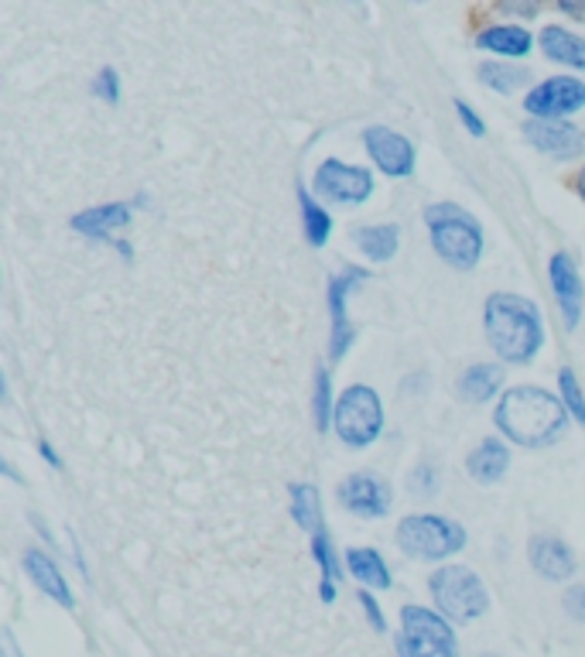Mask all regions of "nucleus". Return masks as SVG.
I'll return each mask as SVG.
<instances>
[{"mask_svg": "<svg viewBox=\"0 0 585 657\" xmlns=\"http://www.w3.org/2000/svg\"><path fill=\"white\" fill-rule=\"evenodd\" d=\"M363 141H367L373 165L384 175H391V179H408L415 171V144L404 134H397L391 128H367Z\"/></svg>", "mask_w": 585, "mask_h": 657, "instance_id": "11", "label": "nucleus"}, {"mask_svg": "<svg viewBox=\"0 0 585 657\" xmlns=\"http://www.w3.org/2000/svg\"><path fill=\"white\" fill-rule=\"evenodd\" d=\"M541 48L548 59L585 72V38L562 28V24H548V28H541Z\"/></svg>", "mask_w": 585, "mask_h": 657, "instance_id": "20", "label": "nucleus"}, {"mask_svg": "<svg viewBox=\"0 0 585 657\" xmlns=\"http://www.w3.org/2000/svg\"><path fill=\"white\" fill-rule=\"evenodd\" d=\"M329 418H336V408H333V381H329V370L319 367V370H315V425H319V432H329Z\"/></svg>", "mask_w": 585, "mask_h": 657, "instance_id": "28", "label": "nucleus"}, {"mask_svg": "<svg viewBox=\"0 0 585 657\" xmlns=\"http://www.w3.org/2000/svg\"><path fill=\"white\" fill-rule=\"evenodd\" d=\"M565 613L578 623H585V586H575L565 593Z\"/></svg>", "mask_w": 585, "mask_h": 657, "instance_id": "33", "label": "nucleus"}, {"mask_svg": "<svg viewBox=\"0 0 585 657\" xmlns=\"http://www.w3.org/2000/svg\"><path fill=\"white\" fill-rule=\"evenodd\" d=\"M353 240L356 247L363 250L370 261H391L397 254V226H360V230H353Z\"/></svg>", "mask_w": 585, "mask_h": 657, "instance_id": "23", "label": "nucleus"}, {"mask_svg": "<svg viewBox=\"0 0 585 657\" xmlns=\"http://www.w3.org/2000/svg\"><path fill=\"white\" fill-rule=\"evenodd\" d=\"M506 14H524V17H534L538 14V4H503Z\"/></svg>", "mask_w": 585, "mask_h": 657, "instance_id": "34", "label": "nucleus"}, {"mask_svg": "<svg viewBox=\"0 0 585 657\" xmlns=\"http://www.w3.org/2000/svg\"><path fill=\"white\" fill-rule=\"evenodd\" d=\"M339 503L356 517H384L391 511V487L370 473H353L339 483Z\"/></svg>", "mask_w": 585, "mask_h": 657, "instance_id": "14", "label": "nucleus"}, {"mask_svg": "<svg viewBox=\"0 0 585 657\" xmlns=\"http://www.w3.org/2000/svg\"><path fill=\"white\" fill-rule=\"evenodd\" d=\"M565 404L541 387H514L497 404V428L524 449H545L558 442L565 432Z\"/></svg>", "mask_w": 585, "mask_h": 657, "instance_id": "1", "label": "nucleus"}, {"mask_svg": "<svg viewBox=\"0 0 585 657\" xmlns=\"http://www.w3.org/2000/svg\"><path fill=\"white\" fill-rule=\"evenodd\" d=\"M582 107H585V83L572 80V75L545 80L524 99V110L530 114V120H562Z\"/></svg>", "mask_w": 585, "mask_h": 657, "instance_id": "9", "label": "nucleus"}, {"mask_svg": "<svg viewBox=\"0 0 585 657\" xmlns=\"http://www.w3.org/2000/svg\"><path fill=\"white\" fill-rule=\"evenodd\" d=\"M503 384V367L497 363H476L459 377V397L469 404H487Z\"/></svg>", "mask_w": 585, "mask_h": 657, "instance_id": "22", "label": "nucleus"}, {"mask_svg": "<svg viewBox=\"0 0 585 657\" xmlns=\"http://www.w3.org/2000/svg\"><path fill=\"white\" fill-rule=\"evenodd\" d=\"M530 565L538 575L551 578V583H562V578L575 575V554L562 538H551V535H534L530 538Z\"/></svg>", "mask_w": 585, "mask_h": 657, "instance_id": "16", "label": "nucleus"}, {"mask_svg": "<svg viewBox=\"0 0 585 657\" xmlns=\"http://www.w3.org/2000/svg\"><path fill=\"white\" fill-rule=\"evenodd\" d=\"M524 134L534 147L545 151L554 162H572L585 155V131L572 128L565 120H527Z\"/></svg>", "mask_w": 585, "mask_h": 657, "instance_id": "13", "label": "nucleus"}, {"mask_svg": "<svg viewBox=\"0 0 585 657\" xmlns=\"http://www.w3.org/2000/svg\"><path fill=\"white\" fill-rule=\"evenodd\" d=\"M367 277L370 271L363 267H346L343 274L329 277V319H333V329H329V360H343L346 349L356 343V329L346 315V295L360 288Z\"/></svg>", "mask_w": 585, "mask_h": 657, "instance_id": "8", "label": "nucleus"}, {"mask_svg": "<svg viewBox=\"0 0 585 657\" xmlns=\"http://www.w3.org/2000/svg\"><path fill=\"white\" fill-rule=\"evenodd\" d=\"M24 569H28V575H32V583L48 596V599H56L59 606H65V610H72L75 606V599H72V589H69V583H65V575L59 572V565L48 559L45 551H38V548H28V554H24Z\"/></svg>", "mask_w": 585, "mask_h": 657, "instance_id": "17", "label": "nucleus"}, {"mask_svg": "<svg viewBox=\"0 0 585 657\" xmlns=\"http://www.w3.org/2000/svg\"><path fill=\"white\" fill-rule=\"evenodd\" d=\"M93 93L104 99V104H117L120 99V75H117V69H99V75H96V83H93Z\"/></svg>", "mask_w": 585, "mask_h": 657, "instance_id": "30", "label": "nucleus"}, {"mask_svg": "<svg viewBox=\"0 0 585 657\" xmlns=\"http://www.w3.org/2000/svg\"><path fill=\"white\" fill-rule=\"evenodd\" d=\"M38 449H41V456H45V459H48V463H52V466H56V469H59V466H62V456H59V452H56V449H52V445H48V442H41V445H38Z\"/></svg>", "mask_w": 585, "mask_h": 657, "instance_id": "35", "label": "nucleus"}, {"mask_svg": "<svg viewBox=\"0 0 585 657\" xmlns=\"http://www.w3.org/2000/svg\"><path fill=\"white\" fill-rule=\"evenodd\" d=\"M548 277L558 298V309H562V319L569 329L578 325L582 319V285H578V267L569 254H554L548 264Z\"/></svg>", "mask_w": 585, "mask_h": 657, "instance_id": "15", "label": "nucleus"}, {"mask_svg": "<svg viewBox=\"0 0 585 657\" xmlns=\"http://www.w3.org/2000/svg\"><path fill=\"white\" fill-rule=\"evenodd\" d=\"M506 466H511V452H506L500 439H482L466 459L469 476L479 479V483H497V479H503Z\"/></svg>", "mask_w": 585, "mask_h": 657, "instance_id": "19", "label": "nucleus"}, {"mask_svg": "<svg viewBox=\"0 0 585 657\" xmlns=\"http://www.w3.org/2000/svg\"><path fill=\"white\" fill-rule=\"evenodd\" d=\"M401 657H459L455 630L439 610L404 606L401 610Z\"/></svg>", "mask_w": 585, "mask_h": 657, "instance_id": "6", "label": "nucleus"}, {"mask_svg": "<svg viewBox=\"0 0 585 657\" xmlns=\"http://www.w3.org/2000/svg\"><path fill=\"white\" fill-rule=\"evenodd\" d=\"M558 8H562L565 14H585V4H569V0H562Z\"/></svg>", "mask_w": 585, "mask_h": 657, "instance_id": "38", "label": "nucleus"}, {"mask_svg": "<svg viewBox=\"0 0 585 657\" xmlns=\"http://www.w3.org/2000/svg\"><path fill=\"white\" fill-rule=\"evenodd\" d=\"M421 487H425V490H435V479H431V466L421 469Z\"/></svg>", "mask_w": 585, "mask_h": 657, "instance_id": "37", "label": "nucleus"}, {"mask_svg": "<svg viewBox=\"0 0 585 657\" xmlns=\"http://www.w3.org/2000/svg\"><path fill=\"white\" fill-rule=\"evenodd\" d=\"M397 545L411 559L439 562L466 548V530L439 514H415L397 524Z\"/></svg>", "mask_w": 585, "mask_h": 657, "instance_id": "5", "label": "nucleus"}, {"mask_svg": "<svg viewBox=\"0 0 585 657\" xmlns=\"http://www.w3.org/2000/svg\"><path fill=\"white\" fill-rule=\"evenodd\" d=\"M558 384H562V397H565V411L569 415H575V421L578 425H585V394H582V387H578V381H575V373L565 367L562 373H558Z\"/></svg>", "mask_w": 585, "mask_h": 657, "instance_id": "29", "label": "nucleus"}, {"mask_svg": "<svg viewBox=\"0 0 585 657\" xmlns=\"http://www.w3.org/2000/svg\"><path fill=\"white\" fill-rule=\"evenodd\" d=\"M319 596H322V602H336V583H325V578H322Z\"/></svg>", "mask_w": 585, "mask_h": 657, "instance_id": "36", "label": "nucleus"}, {"mask_svg": "<svg viewBox=\"0 0 585 657\" xmlns=\"http://www.w3.org/2000/svg\"><path fill=\"white\" fill-rule=\"evenodd\" d=\"M291 517L301 530H322V507H319V490L309 483L291 487Z\"/></svg>", "mask_w": 585, "mask_h": 657, "instance_id": "25", "label": "nucleus"}, {"mask_svg": "<svg viewBox=\"0 0 585 657\" xmlns=\"http://www.w3.org/2000/svg\"><path fill=\"white\" fill-rule=\"evenodd\" d=\"M428 589H431V599H435L439 613L445 620H455V623H473L479 620L482 613L490 610V596H487V586L479 583V575L463 569V565H445L439 569L435 575L428 578Z\"/></svg>", "mask_w": 585, "mask_h": 657, "instance_id": "4", "label": "nucleus"}, {"mask_svg": "<svg viewBox=\"0 0 585 657\" xmlns=\"http://www.w3.org/2000/svg\"><path fill=\"white\" fill-rule=\"evenodd\" d=\"M346 565L356 575V583H363L370 589H391V569L377 548H349Z\"/></svg>", "mask_w": 585, "mask_h": 657, "instance_id": "21", "label": "nucleus"}, {"mask_svg": "<svg viewBox=\"0 0 585 657\" xmlns=\"http://www.w3.org/2000/svg\"><path fill=\"white\" fill-rule=\"evenodd\" d=\"M312 554L322 569V578L325 583H339V559H336V548H333V538H329V530H315L312 535Z\"/></svg>", "mask_w": 585, "mask_h": 657, "instance_id": "27", "label": "nucleus"}, {"mask_svg": "<svg viewBox=\"0 0 585 657\" xmlns=\"http://www.w3.org/2000/svg\"><path fill=\"white\" fill-rule=\"evenodd\" d=\"M131 226V206L127 202H110V206H93L80 216H72V230L83 234V237H93V240H104V243H114L123 258H131V243L120 240L117 234Z\"/></svg>", "mask_w": 585, "mask_h": 657, "instance_id": "12", "label": "nucleus"}, {"mask_svg": "<svg viewBox=\"0 0 585 657\" xmlns=\"http://www.w3.org/2000/svg\"><path fill=\"white\" fill-rule=\"evenodd\" d=\"M476 45L482 52H493V56L524 59V56H530L534 38L527 28H521V24H493V28H482L476 35Z\"/></svg>", "mask_w": 585, "mask_h": 657, "instance_id": "18", "label": "nucleus"}, {"mask_svg": "<svg viewBox=\"0 0 585 657\" xmlns=\"http://www.w3.org/2000/svg\"><path fill=\"white\" fill-rule=\"evenodd\" d=\"M360 602H363V613H367L370 626L377 630V634H384V630H387V620H384V610H380V602L373 599V593H360Z\"/></svg>", "mask_w": 585, "mask_h": 657, "instance_id": "32", "label": "nucleus"}, {"mask_svg": "<svg viewBox=\"0 0 585 657\" xmlns=\"http://www.w3.org/2000/svg\"><path fill=\"white\" fill-rule=\"evenodd\" d=\"M482 319H487V339L503 363H530L538 357V349L545 343V329L534 301L511 291H497L487 298Z\"/></svg>", "mask_w": 585, "mask_h": 657, "instance_id": "2", "label": "nucleus"}, {"mask_svg": "<svg viewBox=\"0 0 585 657\" xmlns=\"http://www.w3.org/2000/svg\"><path fill=\"white\" fill-rule=\"evenodd\" d=\"M476 75L482 83H487L490 89H500V93H514L521 89L524 83H530V72L521 69V65H506V62H482L476 69Z\"/></svg>", "mask_w": 585, "mask_h": 657, "instance_id": "26", "label": "nucleus"}, {"mask_svg": "<svg viewBox=\"0 0 585 657\" xmlns=\"http://www.w3.org/2000/svg\"><path fill=\"white\" fill-rule=\"evenodd\" d=\"M315 192L329 202H339V206H353V202H367L373 192V175L367 168L346 165L339 158L322 162L315 171Z\"/></svg>", "mask_w": 585, "mask_h": 657, "instance_id": "10", "label": "nucleus"}, {"mask_svg": "<svg viewBox=\"0 0 585 657\" xmlns=\"http://www.w3.org/2000/svg\"><path fill=\"white\" fill-rule=\"evenodd\" d=\"M333 425H336V435L349 449H363V445L377 442V435L384 432V404H380L373 387L353 384L349 391H343V397L336 404Z\"/></svg>", "mask_w": 585, "mask_h": 657, "instance_id": "7", "label": "nucleus"}, {"mask_svg": "<svg viewBox=\"0 0 585 657\" xmlns=\"http://www.w3.org/2000/svg\"><path fill=\"white\" fill-rule=\"evenodd\" d=\"M298 206H301V226H305V237H309L312 247H322L333 234V216H329L319 202L312 199V192L298 186Z\"/></svg>", "mask_w": 585, "mask_h": 657, "instance_id": "24", "label": "nucleus"}, {"mask_svg": "<svg viewBox=\"0 0 585 657\" xmlns=\"http://www.w3.org/2000/svg\"><path fill=\"white\" fill-rule=\"evenodd\" d=\"M425 223L431 234L435 254L455 271H473L482 258V230L479 223L455 202H439L425 210Z\"/></svg>", "mask_w": 585, "mask_h": 657, "instance_id": "3", "label": "nucleus"}, {"mask_svg": "<svg viewBox=\"0 0 585 657\" xmlns=\"http://www.w3.org/2000/svg\"><path fill=\"white\" fill-rule=\"evenodd\" d=\"M575 189H578V195L585 199V168L578 171V182H575Z\"/></svg>", "mask_w": 585, "mask_h": 657, "instance_id": "39", "label": "nucleus"}, {"mask_svg": "<svg viewBox=\"0 0 585 657\" xmlns=\"http://www.w3.org/2000/svg\"><path fill=\"white\" fill-rule=\"evenodd\" d=\"M455 110H459V120H463V128L473 134V138H482L487 134V123H482V117L466 104V99H455Z\"/></svg>", "mask_w": 585, "mask_h": 657, "instance_id": "31", "label": "nucleus"}]
</instances>
